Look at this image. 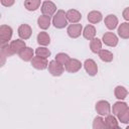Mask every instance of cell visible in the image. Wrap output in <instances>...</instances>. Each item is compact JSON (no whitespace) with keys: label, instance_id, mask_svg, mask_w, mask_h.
<instances>
[{"label":"cell","instance_id":"ac0fdd59","mask_svg":"<svg viewBox=\"0 0 129 129\" xmlns=\"http://www.w3.org/2000/svg\"><path fill=\"white\" fill-rule=\"evenodd\" d=\"M83 35H84V37H85L86 39H88V40L93 39V38L96 36V28H95V26L92 25V24L87 25V26L84 28Z\"/></svg>","mask_w":129,"mask_h":129},{"label":"cell","instance_id":"d6a6232c","mask_svg":"<svg viewBox=\"0 0 129 129\" xmlns=\"http://www.w3.org/2000/svg\"><path fill=\"white\" fill-rule=\"evenodd\" d=\"M122 15H123V18H124L126 21H129V7L125 8V9L123 10Z\"/></svg>","mask_w":129,"mask_h":129},{"label":"cell","instance_id":"4dcf8cb0","mask_svg":"<svg viewBox=\"0 0 129 129\" xmlns=\"http://www.w3.org/2000/svg\"><path fill=\"white\" fill-rule=\"evenodd\" d=\"M70 58H71V57H70L67 53H64V52H59V53H57V54L55 55V60L58 61L59 63H61L62 66H64V64L69 61Z\"/></svg>","mask_w":129,"mask_h":129},{"label":"cell","instance_id":"7c38bea8","mask_svg":"<svg viewBox=\"0 0 129 129\" xmlns=\"http://www.w3.org/2000/svg\"><path fill=\"white\" fill-rule=\"evenodd\" d=\"M33 54H34L33 49H32L31 47H28V46L23 47V48L19 51V53H18L19 57H20L22 60H24V61H29V60H31V59L33 58Z\"/></svg>","mask_w":129,"mask_h":129},{"label":"cell","instance_id":"8fae6325","mask_svg":"<svg viewBox=\"0 0 129 129\" xmlns=\"http://www.w3.org/2000/svg\"><path fill=\"white\" fill-rule=\"evenodd\" d=\"M32 34V29L28 24H21L18 27V35L21 39H28Z\"/></svg>","mask_w":129,"mask_h":129},{"label":"cell","instance_id":"ba28073f","mask_svg":"<svg viewBox=\"0 0 129 129\" xmlns=\"http://www.w3.org/2000/svg\"><path fill=\"white\" fill-rule=\"evenodd\" d=\"M64 68H66V71L71 73V74H74V73H77L81 70L82 68V63L79 59H76V58H70L69 61L64 64Z\"/></svg>","mask_w":129,"mask_h":129},{"label":"cell","instance_id":"d6986e66","mask_svg":"<svg viewBox=\"0 0 129 129\" xmlns=\"http://www.w3.org/2000/svg\"><path fill=\"white\" fill-rule=\"evenodd\" d=\"M37 24L41 29H47L50 26V16L47 15H41L37 19Z\"/></svg>","mask_w":129,"mask_h":129},{"label":"cell","instance_id":"8992f818","mask_svg":"<svg viewBox=\"0 0 129 129\" xmlns=\"http://www.w3.org/2000/svg\"><path fill=\"white\" fill-rule=\"evenodd\" d=\"M56 11V5L51 2V1H44L41 5V12L43 15H47V16H52Z\"/></svg>","mask_w":129,"mask_h":129},{"label":"cell","instance_id":"484cf974","mask_svg":"<svg viewBox=\"0 0 129 129\" xmlns=\"http://www.w3.org/2000/svg\"><path fill=\"white\" fill-rule=\"evenodd\" d=\"M40 6V0H25L24 7L28 11H35Z\"/></svg>","mask_w":129,"mask_h":129},{"label":"cell","instance_id":"30bf717a","mask_svg":"<svg viewBox=\"0 0 129 129\" xmlns=\"http://www.w3.org/2000/svg\"><path fill=\"white\" fill-rule=\"evenodd\" d=\"M102 40H103V42H104L106 45L112 46V47L116 46L117 43H118V37H117V35H116L115 33H113V32H106V33L103 35Z\"/></svg>","mask_w":129,"mask_h":129},{"label":"cell","instance_id":"9c48e42d","mask_svg":"<svg viewBox=\"0 0 129 129\" xmlns=\"http://www.w3.org/2000/svg\"><path fill=\"white\" fill-rule=\"evenodd\" d=\"M84 67L86 72L88 73L89 76H96L98 73V66L96 63V61L92 58H88L85 60L84 62Z\"/></svg>","mask_w":129,"mask_h":129},{"label":"cell","instance_id":"5bb4252c","mask_svg":"<svg viewBox=\"0 0 129 129\" xmlns=\"http://www.w3.org/2000/svg\"><path fill=\"white\" fill-rule=\"evenodd\" d=\"M104 22H105V25H106V27H107L108 29L113 30V29H115V28L117 27V25H118V18H117L114 14H109V15H107V16L105 17Z\"/></svg>","mask_w":129,"mask_h":129},{"label":"cell","instance_id":"6da1fadb","mask_svg":"<svg viewBox=\"0 0 129 129\" xmlns=\"http://www.w3.org/2000/svg\"><path fill=\"white\" fill-rule=\"evenodd\" d=\"M68 18H67V12H64L63 10H57L56 13L54 14L53 18H52V24L55 28L61 29L64 28L68 25Z\"/></svg>","mask_w":129,"mask_h":129},{"label":"cell","instance_id":"7402d4cb","mask_svg":"<svg viewBox=\"0 0 129 129\" xmlns=\"http://www.w3.org/2000/svg\"><path fill=\"white\" fill-rule=\"evenodd\" d=\"M37 42L40 44V45H48L50 43V37L48 35L47 32L45 31H41L37 34Z\"/></svg>","mask_w":129,"mask_h":129},{"label":"cell","instance_id":"4316f807","mask_svg":"<svg viewBox=\"0 0 129 129\" xmlns=\"http://www.w3.org/2000/svg\"><path fill=\"white\" fill-rule=\"evenodd\" d=\"M117 117H118V120L121 123H124V124L129 123V107L127 106L123 111H121L117 115Z\"/></svg>","mask_w":129,"mask_h":129},{"label":"cell","instance_id":"4fadbf2b","mask_svg":"<svg viewBox=\"0 0 129 129\" xmlns=\"http://www.w3.org/2000/svg\"><path fill=\"white\" fill-rule=\"evenodd\" d=\"M67 18L71 23H78L82 19V14L76 9H70L67 11Z\"/></svg>","mask_w":129,"mask_h":129},{"label":"cell","instance_id":"d4e9b609","mask_svg":"<svg viewBox=\"0 0 129 129\" xmlns=\"http://www.w3.org/2000/svg\"><path fill=\"white\" fill-rule=\"evenodd\" d=\"M114 94L118 100H124L128 95V91L123 86H117L114 90Z\"/></svg>","mask_w":129,"mask_h":129},{"label":"cell","instance_id":"277c9868","mask_svg":"<svg viewBox=\"0 0 129 129\" xmlns=\"http://www.w3.org/2000/svg\"><path fill=\"white\" fill-rule=\"evenodd\" d=\"M47 68H48V72L54 77H59L63 73V66L58 61H56L55 59L49 61Z\"/></svg>","mask_w":129,"mask_h":129},{"label":"cell","instance_id":"2e32d148","mask_svg":"<svg viewBox=\"0 0 129 129\" xmlns=\"http://www.w3.org/2000/svg\"><path fill=\"white\" fill-rule=\"evenodd\" d=\"M103 19V15L100 11H96V10H93L91 12H89L88 14V20L90 23L92 24H96V23H99L101 20Z\"/></svg>","mask_w":129,"mask_h":129},{"label":"cell","instance_id":"52a82bcc","mask_svg":"<svg viewBox=\"0 0 129 129\" xmlns=\"http://www.w3.org/2000/svg\"><path fill=\"white\" fill-rule=\"evenodd\" d=\"M82 29H83L82 24H80V23H72V24H70L68 26L67 32H68L70 37L77 38V37H79L81 35V33H83Z\"/></svg>","mask_w":129,"mask_h":129},{"label":"cell","instance_id":"ffe728a7","mask_svg":"<svg viewBox=\"0 0 129 129\" xmlns=\"http://www.w3.org/2000/svg\"><path fill=\"white\" fill-rule=\"evenodd\" d=\"M12 54H14L10 48V44L8 43H3L2 46H1V57H2V66L4 64V61H5V58L6 57H9L11 56Z\"/></svg>","mask_w":129,"mask_h":129},{"label":"cell","instance_id":"f546056e","mask_svg":"<svg viewBox=\"0 0 129 129\" xmlns=\"http://www.w3.org/2000/svg\"><path fill=\"white\" fill-rule=\"evenodd\" d=\"M35 53L36 55H39V56H42V57H48L50 55V50L44 46H39L35 49Z\"/></svg>","mask_w":129,"mask_h":129},{"label":"cell","instance_id":"7a4b0ae2","mask_svg":"<svg viewBox=\"0 0 129 129\" xmlns=\"http://www.w3.org/2000/svg\"><path fill=\"white\" fill-rule=\"evenodd\" d=\"M96 111L98 114H100L101 116H107L110 114V111H111V106L109 104L108 101H105V100H101V101H98L96 103Z\"/></svg>","mask_w":129,"mask_h":129},{"label":"cell","instance_id":"603a6c76","mask_svg":"<svg viewBox=\"0 0 129 129\" xmlns=\"http://www.w3.org/2000/svg\"><path fill=\"white\" fill-rule=\"evenodd\" d=\"M98 54H99V57L101 58V60H103L105 62H110L114 58L113 53L110 50H107V49H101L98 52Z\"/></svg>","mask_w":129,"mask_h":129},{"label":"cell","instance_id":"3957f363","mask_svg":"<svg viewBox=\"0 0 129 129\" xmlns=\"http://www.w3.org/2000/svg\"><path fill=\"white\" fill-rule=\"evenodd\" d=\"M12 33H13V30L10 26L8 25H1L0 26V40H1V43H7L11 37H12Z\"/></svg>","mask_w":129,"mask_h":129},{"label":"cell","instance_id":"1f68e13d","mask_svg":"<svg viewBox=\"0 0 129 129\" xmlns=\"http://www.w3.org/2000/svg\"><path fill=\"white\" fill-rule=\"evenodd\" d=\"M0 2H1V4H2L3 6H5V7H10V6H12V5L14 4L15 0H0Z\"/></svg>","mask_w":129,"mask_h":129},{"label":"cell","instance_id":"9a60e30c","mask_svg":"<svg viewBox=\"0 0 129 129\" xmlns=\"http://www.w3.org/2000/svg\"><path fill=\"white\" fill-rule=\"evenodd\" d=\"M10 48L12 50L13 53H19V51L26 46L25 42L23 39H15V40H12L10 43Z\"/></svg>","mask_w":129,"mask_h":129},{"label":"cell","instance_id":"f1b7e54d","mask_svg":"<svg viewBox=\"0 0 129 129\" xmlns=\"http://www.w3.org/2000/svg\"><path fill=\"white\" fill-rule=\"evenodd\" d=\"M93 128L94 129H104L106 128L105 120L102 117H96L93 122Z\"/></svg>","mask_w":129,"mask_h":129},{"label":"cell","instance_id":"83f0119b","mask_svg":"<svg viewBox=\"0 0 129 129\" xmlns=\"http://www.w3.org/2000/svg\"><path fill=\"white\" fill-rule=\"evenodd\" d=\"M128 105L125 103V102H122L121 100L119 101V102H116L114 105H113V108H112V111H113V114L114 115H118L121 111H123L126 107H127Z\"/></svg>","mask_w":129,"mask_h":129},{"label":"cell","instance_id":"cb8c5ba5","mask_svg":"<svg viewBox=\"0 0 129 129\" xmlns=\"http://www.w3.org/2000/svg\"><path fill=\"white\" fill-rule=\"evenodd\" d=\"M90 48L94 53H98L102 49V41L99 38L94 37L90 40Z\"/></svg>","mask_w":129,"mask_h":129},{"label":"cell","instance_id":"44dd1931","mask_svg":"<svg viewBox=\"0 0 129 129\" xmlns=\"http://www.w3.org/2000/svg\"><path fill=\"white\" fill-rule=\"evenodd\" d=\"M105 124H106V128H119V124L118 121L116 119V117L114 115H107L105 118Z\"/></svg>","mask_w":129,"mask_h":129},{"label":"cell","instance_id":"5b68a950","mask_svg":"<svg viewBox=\"0 0 129 129\" xmlns=\"http://www.w3.org/2000/svg\"><path fill=\"white\" fill-rule=\"evenodd\" d=\"M31 66L36 70H44L48 67V61L46 57L36 55V56H33V58L31 59Z\"/></svg>","mask_w":129,"mask_h":129},{"label":"cell","instance_id":"e0dca14e","mask_svg":"<svg viewBox=\"0 0 129 129\" xmlns=\"http://www.w3.org/2000/svg\"><path fill=\"white\" fill-rule=\"evenodd\" d=\"M118 34L121 38L128 39L129 38V23L123 22L118 27Z\"/></svg>","mask_w":129,"mask_h":129}]
</instances>
